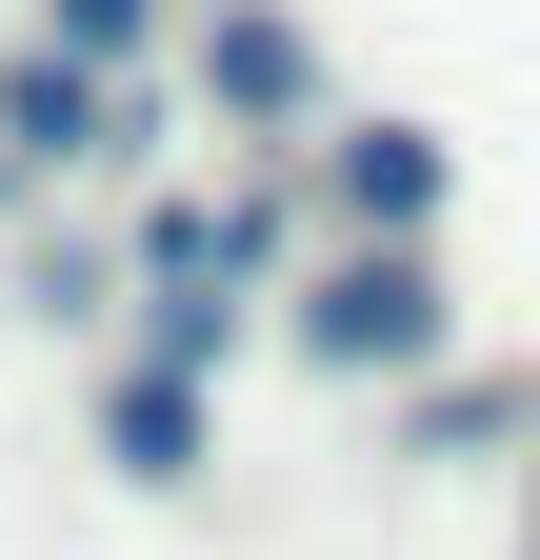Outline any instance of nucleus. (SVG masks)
I'll return each mask as SVG.
<instances>
[{"label":"nucleus","instance_id":"f257e3e1","mask_svg":"<svg viewBox=\"0 0 540 560\" xmlns=\"http://www.w3.org/2000/svg\"><path fill=\"white\" fill-rule=\"evenodd\" d=\"M320 340H341V361H400V340H421V280H400V260H361L341 301H320Z\"/></svg>","mask_w":540,"mask_h":560},{"label":"nucleus","instance_id":"f03ea898","mask_svg":"<svg viewBox=\"0 0 540 560\" xmlns=\"http://www.w3.org/2000/svg\"><path fill=\"white\" fill-rule=\"evenodd\" d=\"M60 40H141V0H60Z\"/></svg>","mask_w":540,"mask_h":560}]
</instances>
